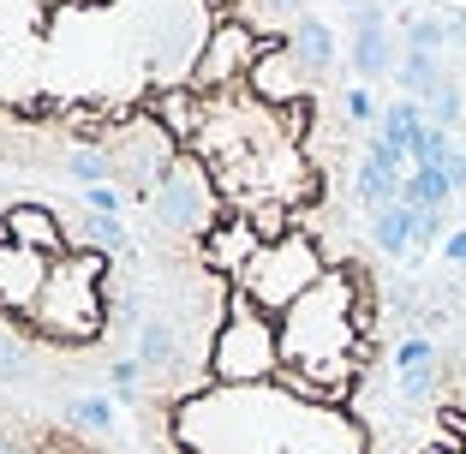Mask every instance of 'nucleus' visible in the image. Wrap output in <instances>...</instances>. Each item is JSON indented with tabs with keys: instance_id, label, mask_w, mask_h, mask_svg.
<instances>
[{
	"instance_id": "1",
	"label": "nucleus",
	"mask_w": 466,
	"mask_h": 454,
	"mask_svg": "<svg viewBox=\"0 0 466 454\" xmlns=\"http://www.w3.org/2000/svg\"><path fill=\"white\" fill-rule=\"evenodd\" d=\"M102 276H108V257L102 251H72L48 269L36 305H30V323H36L48 341H90L108 317L102 299Z\"/></svg>"
},
{
	"instance_id": "2",
	"label": "nucleus",
	"mask_w": 466,
	"mask_h": 454,
	"mask_svg": "<svg viewBox=\"0 0 466 454\" xmlns=\"http://www.w3.org/2000/svg\"><path fill=\"white\" fill-rule=\"evenodd\" d=\"M281 371H288V353H281L275 317L258 311L246 293H233L216 341H209V377L228 383V388H251V383H269V377H281Z\"/></svg>"
},
{
	"instance_id": "3",
	"label": "nucleus",
	"mask_w": 466,
	"mask_h": 454,
	"mask_svg": "<svg viewBox=\"0 0 466 454\" xmlns=\"http://www.w3.org/2000/svg\"><path fill=\"white\" fill-rule=\"evenodd\" d=\"M323 276H329V263H323L317 239L305 234V227H293V234H281V239H263L258 257L233 276V293H246L258 311L281 317L293 299H305Z\"/></svg>"
},
{
	"instance_id": "4",
	"label": "nucleus",
	"mask_w": 466,
	"mask_h": 454,
	"mask_svg": "<svg viewBox=\"0 0 466 454\" xmlns=\"http://www.w3.org/2000/svg\"><path fill=\"white\" fill-rule=\"evenodd\" d=\"M150 221L162 234H198V227H209V174L192 156H179L167 167V179L150 192Z\"/></svg>"
},
{
	"instance_id": "5",
	"label": "nucleus",
	"mask_w": 466,
	"mask_h": 454,
	"mask_svg": "<svg viewBox=\"0 0 466 454\" xmlns=\"http://www.w3.org/2000/svg\"><path fill=\"white\" fill-rule=\"evenodd\" d=\"M258 246H263V234L251 227V216H239V209L198 234V257H204V269H216V276H228V281L258 257Z\"/></svg>"
},
{
	"instance_id": "6",
	"label": "nucleus",
	"mask_w": 466,
	"mask_h": 454,
	"mask_svg": "<svg viewBox=\"0 0 466 454\" xmlns=\"http://www.w3.org/2000/svg\"><path fill=\"white\" fill-rule=\"evenodd\" d=\"M0 234L13 239V246L36 251V257H48V263L72 257V239H66V227H60V216L48 204H13L0 216Z\"/></svg>"
},
{
	"instance_id": "7",
	"label": "nucleus",
	"mask_w": 466,
	"mask_h": 454,
	"mask_svg": "<svg viewBox=\"0 0 466 454\" xmlns=\"http://www.w3.org/2000/svg\"><path fill=\"white\" fill-rule=\"evenodd\" d=\"M48 269H55L48 257H36V251L13 246V239H0V311L30 317V305H36V293H42V281H48Z\"/></svg>"
},
{
	"instance_id": "8",
	"label": "nucleus",
	"mask_w": 466,
	"mask_h": 454,
	"mask_svg": "<svg viewBox=\"0 0 466 454\" xmlns=\"http://www.w3.org/2000/svg\"><path fill=\"white\" fill-rule=\"evenodd\" d=\"M209 114H216V96H204V90H192V84H167V90H156V102H150V120L162 126L174 144H198V132L209 126Z\"/></svg>"
},
{
	"instance_id": "9",
	"label": "nucleus",
	"mask_w": 466,
	"mask_h": 454,
	"mask_svg": "<svg viewBox=\"0 0 466 454\" xmlns=\"http://www.w3.org/2000/svg\"><path fill=\"white\" fill-rule=\"evenodd\" d=\"M353 72L359 78H383L389 66H395V55H389V36H383V13L377 6H359L353 13Z\"/></svg>"
},
{
	"instance_id": "10",
	"label": "nucleus",
	"mask_w": 466,
	"mask_h": 454,
	"mask_svg": "<svg viewBox=\"0 0 466 454\" xmlns=\"http://www.w3.org/2000/svg\"><path fill=\"white\" fill-rule=\"evenodd\" d=\"M412 454H466V400H437L431 413V437Z\"/></svg>"
},
{
	"instance_id": "11",
	"label": "nucleus",
	"mask_w": 466,
	"mask_h": 454,
	"mask_svg": "<svg viewBox=\"0 0 466 454\" xmlns=\"http://www.w3.org/2000/svg\"><path fill=\"white\" fill-rule=\"evenodd\" d=\"M137 365L144 371H174L179 365V329L162 317H144L137 323Z\"/></svg>"
},
{
	"instance_id": "12",
	"label": "nucleus",
	"mask_w": 466,
	"mask_h": 454,
	"mask_svg": "<svg viewBox=\"0 0 466 454\" xmlns=\"http://www.w3.org/2000/svg\"><path fill=\"white\" fill-rule=\"evenodd\" d=\"M370 246L383 251V257H407L412 251V209L407 204H389L370 216Z\"/></svg>"
},
{
	"instance_id": "13",
	"label": "nucleus",
	"mask_w": 466,
	"mask_h": 454,
	"mask_svg": "<svg viewBox=\"0 0 466 454\" xmlns=\"http://www.w3.org/2000/svg\"><path fill=\"white\" fill-rule=\"evenodd\" d=\"M449 197H454V186H449L442 167H412L400 179V204L407 209H449Z\"/></svg>"
},
{
	"instance_id": "14",
	"label": "nucleus",
	"mask_w": 466,
	"mask_h": 454,
	"mask_svg": "<svg viewBox=\"0 0 466 454\" xmlns=\"http://www.w3.org/2000/svg\"><path fill=\"white\" fill-rule=\"evenodd\" d=\"M293 55H299L311 72H329V66H335V30L323 25V18L305 13L299 25H293Z\"/></svg>"
},
{
	"instance_id": "15",
	"label": "nucleus",
	"mask_w": 466,
	"mask_h": 454,
	"mask_svg": "<svg viewBox=\"0 0 466 454\" xmlns=\"http://www.w3.org/2000/svg\"><path fill=\"white\" fill-rule=\"evenodd\" d=\"M425 108H419V96H400V102H389L383 108V138L389 144H400V150H412V138L425 132Z\"/></svg>"
},
{
	"instance_id": "16",
	"label": "nucleus",
	"mask_w": 466,
	"mask_h": 454,
	"mask_svg": "<svg viewBox=\"0 0 466 454\" xmlns=\"http://www.w3.org/2000/svg\"><path fill=\"white\" fill-rule=\"evenodd\" d=\"M353 197L359 204L370 209V216H377V209H389V204H400V179L395 174H383V167H359V179H353Z\"/></svg>"
},
{
	"instance_id": "17",
	"label": "nucleus",
	"mask_w": 466,
	"mask_h": 454,
	"mask_svg": "<svg viewBox=\"0 0 466 454\" xmlns=\"http://www.w3.org/2000/svg\"><path fill=\"white\" fill-rule=\"evenodd\" d=\"M66 174L84 179V186H108V179H120V162H114L108 150H72L66 156Z\"/></svg>"
},
{
	"instance_id": "18",
	"label": "nucleus",
	"mask_w": 466,
	"mask_h": 454,
	"mask_svg": "<svg viewBox=\"0 0 466 454\" xmlns=\"http://www.w3.org/2000/svg\"><path fill=\"white\" fill-rule=\"evenodd\" d=\"M437 84H442V72H437V60H431V55L412 48V55L400 60V90H407V96H431Z\"/></svg>"
},
{
	"instance_id": "19",
	"label": "nucleus",
	"mask_w": 466,
	"mask_h": 454,
	"mask_svg": "<svg viewBox=\"0 0 466 454\" xmlns=\"http://www.w3.org/2000/svg\"><path fill=\"white\" fill-rule=\"evenodd\" d=\"M84 246L102 251V257H108V251H126V221L120 216H90L84 221Z\"/></svg>"
},
{
	"instance_id": "20",
	"label": "nucleus",
	"mask_w": 466,
	"mask_h": 454,
	"mask_svg": "<svg viewBox=\"0 0 466 454\" xmlns=\"http://www.w3.org/2000/svg\"><path fill=\"white\" fill-rule=\"evenodd\" d=\"M449 150H454V138L449 132H442V126H425V132H419V138H412V167H442L449 162Z\"/></svg>"
},
{
	"instance_id": "21",
	"label": "nucleus",
	"mask_w": 466,
	"mask_h": 454,
	"mask_svg": "<svg viewBox=\"0 0 466 454\" xmlns=\"http://www.w3.org/2000/svg\"><path fill=\"white\" fill-rule=\"evenodd\" d=\"M66 419H72L78 430H108V425H114V400H108V395H78V400L66 407Z\"/></svg>"
},
{
	"instance_id": "22",
	"label": "nucleus",
	"mask_w": 466,
	"mask_h": 454,
	"mask_svg": "<svg viewBox=\"0 0 466 454\" xmlns=\"http://www.w3.org/2000/svg\"><path fill=\"white\" fill-rule=\"evenodd\" d=\"M365 162H370V167H383V174H395V179H407V174H412V167H407V162H412V156H407V150H400V144H389V138H383V132H377V138H370V144H365Z\"/></svg>"
},
{
	"instance_id": "23",
	"label": "nucleus",
	"mask_w": 466,
	"mask_h": 454,
	"mask_svg": "<svg viewBox=\"0 0 466 454\" xmlns=\"http://www.w3.org/2000/svg\"><path fill=\"white\" fill-rule=\"evenodd\" d=\"M425 102H431V126H442V132H449V126L461 120V90H454L449 78H442V84H437V90H431Z\"/></svg>"
},
{
	"instance_id": "24",
	"label": "nucleus",
	"mask_w": 466,
	"mask_h": 454,
	"mask_svg": "<svg viewBox=\"0 0 466 454\" xmlns=\"http://www.w3.org/2000/svg\"><path fill=\"white\" fill-rule=\"evenodd\" d=\"M442 234H449V221H442V209H412V246H419V251L442 246Z\"/></svg>"
},
{
	"instance_id": "25",
	"label": "nucleus",
	"mask_w": 466,
	"mask_h": 454,
	"mask_svg": "<svg viewBox=\"0 0 466 454\" xmlns=\"http://www.w3.org/2000/svg\"><path fill=\"white\" fill-rule=\"evenodd\" d=\"M419 365H437V347H431L425 335H407V341L395 347V371H419Z\"/></svg>"
},
{
	"instance_id": "26",
	"label": "nucleus",
	"mask_w": 466,
	"mask_h": 454,
	"mask_svg": "<svg viewBox=\"0 0 466 454\" xmlns=\"http://www.w3.org/2000/svg\"><path fill=\"white\" fill-rule=\"evenodd\" d=\"M137 377H144L137 358H114V365H108V383H114V395H120V400H137Z\"/></svg>"
},
{
	"instance_id": "27",
	"label": "nucleus",
	"mask_w": 466,
	"mask_h": 454,
	"mask_svg": "<svg viewBox=\"0 0 466 454\" xmlns=\"http://www.w3.org/2000/svg\"><path fill=\"white\" fill-rule=\"evenodd\" d=\"M30 371V358H25V347L13 341V335H0V383H18V377Z\"/></svg>"
},
{
	"instance_id": "28",
	"label": "nucleus",
	"mask_w": 466,
	"mask_h": 454,
	"mask_svg": "<svg viewBox=\"0 0 466 454\" xmlns=\"http://www.w3.org/2000/svg\"><path fill=\"white\" fill-rule=\"evenodd\" d=\"M442 42H449V25H437V18H419V25H412V48H419V55H437Z\"/></svg>"
},
{
	"instance_id": "29",
	"label": "nucleus",
	"mask_w": 466,
	"mask_h": 454,
	"mask_svg": "<svg viewBox=\"0 0 466 454\" xmlns=\"http://www.w3.org/2000/svg\"><path fill=\"white\" fill-rule=\"evenodd\" d=\"M84 204H90V216H120V186H84Z\"/></svg>"
},
{
	"instance_id": "30",
	"label": "nucleus",
	"mask_w": 466,
	"mask_h": 454,
	"mask_svg": "<svg viewBox=\"0 0 466 454\" xmlns=\"http://www.w3.org/2000/svg\"><path fill=\"white\" fill-rule=\"evenodd\" d=\"M347 114H353L359 126H365V120H383V114H377V102H370L365 90H347Z\"/></svg>"
},
{
	"instance_id": "31",
	"label": "nucleus",
	"mask_w": 466,
	"mask_h": 454,
	"mask_svg": "<svg viewBox=\"0 0 466 454\" xmlns=\"http://www.w3.org/2000/svg\"><path fill=\"white\" fill-rule=\"evenodd\" d=\"M442 174H449V186H454V192H466V150H449Z\"/></svg>"
},
{
	"instance_id": "32",
	"label": "nucleus",
	"mask_w": 466,
	"mask_h": 454,
	"mask_svg": "<svg viewBox=\"0 0 466 454\" xmlns=\"http://www.w3.org/2000/svg\"><path fill=\"white\" fill-rule=\"evenodd\" d=\"M442 257H449V263H466V227H461V234H449V239H442Z\"/></svg>"
},
{
	"instance_id": "33",
	"label": "nucleus",
	"mask_w": 466,
	"mask_h": 454,
	"mask_svg": "<svg viewBox=\"0 0 466 454\" xmlns=\"http://www.w3.org/2000/svg\"><path fill=\"white\" fill-rule=\"evenodd\" d=\"M269 6H275V13H281V18H293V25H299V18H305V0H269Z\"/></svg>"
},
{
	"instance_id": "34",
	"label": "nucleus",
	"mask_w": 466,
	"mask_h": 454,
	"mask_svg": "<svg viewBox=\"0 0 466 454\" xmlns=\"http://www.w3.org/2000/svg\"><path fill=\"white\" fill-rule=\"evenodd\" d=\"M449 42H466V18H454V25H449Z\"/></svg>"
},
{
	"instance_id": "35",
	"label": "nucleus",
	"mask_w": 466,
	"mask_h": 454,
	"mask_svg": "<svg viewBox=\"0 0 466 454\" xmlns=\"http://www.w3.org/2000/svg\"><path fill=\"white\" fill-rule=\"evenodd\" d=\"M0 454H25V449H18V442H13V437H0Z\"/></svg>"
},
{
	"instance_id": "36",
	"label": "nucleus",
	"mask_w": 466,
	"mask_h": 454,
	"mask_svg": "<svg viewBox=\"0 0 466 454\" xmlns=\"http://www.w3.org/2000/svg\"><path fill=\"white\" fill-rule=\"evenodd\" d=\"M461 293H466V281H461Z\"/></svg>"
}]
</instances>
